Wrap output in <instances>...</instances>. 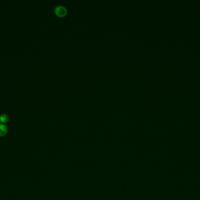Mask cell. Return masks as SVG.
I'll return each instance as SVG.
<instances>
[{
	"label": "cell",
	"mask_w": 200,
	"mask_h": 200,
	"mask_svg": "<svg viewBox=\"0 0 200 200\" xmlns=\"http://www.w3.org/2000/svg\"><path fill=\"white\" fill-rule=\"evenodd\" d=\"M8 132V128L5 124L0 123V137L5 136Z\"/></svg>",
	"instance_id": "cell-2"
},
{
	"label": "cell",
	"mask_w": 200,
	"mask_h": 200,
	"mask_svg": "<svg viewBox=\"0 0 200 200\" xmlns=\"http://www.w3.org/2000/svg\"><path fill=\"white\" fill-rule=\"evenodd\" d=\"M55 12L56 14L59 17H63L66 15L67 10L66 8L62 5H58L55 9Z\"/></svg>",
	"instance_id": "cell-1"
},
{
	"label": "cell",
	"mask_w": 200,
	"mask_h": 200,
	"mask_svg": "<svg viewBox=\"0 0 200 200\" xmlns=\"http://www.w3.org/2000/svg\"><path fill=\"white\" fill-rule=\"evenodd\" d=\"M9 116L7 114H2L1 116H0V122L2 123V124H5V123H7L9 121Z\"/></svg>",
	"instance_id": "cell-3"
}]
</instances>
